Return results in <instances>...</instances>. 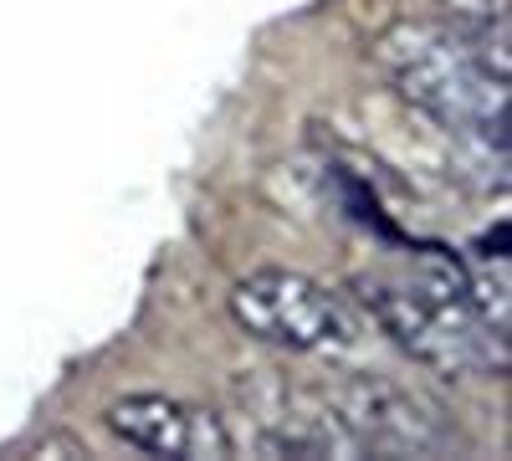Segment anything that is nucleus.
Here are the masks:
<instances>
[{
    "instance_id": "obj_1",
    "label": "nucleus",
    "mask_w": 512,
    "mask_h": 461,
    "mask_svg": "<svg viewBox=\"0 0 512 461\" xmlns=\"http://www.w3.org/2000/svg\"><path fill=\"white\" fill-rule=\"evenodd\" d=\"M390 88L456 139L507 149V52L456 21H395L374 41Z\"/></svg>"
},
{
    "instance_id": "obj_2",
    "label": "nucleus",
    "mask_w": 512,
    "mask_h": 461,
    "mask_svg": "<svg viewBox=\"0 0 512 461\" xmlns=\"http://www.w3.org/2000/svg\"><path fill=\"white\" fill-rule=\"evenodd\" d=\"M369 318L390 339L441 374H487L507 364V339L466 298V267L425 246L410 277H359Z\"/></svg>"
},
{
    "instance_id": "obj_3",
    "label": "nucleus",
    "mask_w": 512,
    "mask_h": 461,
    "mask_svg": "<svg viewBox=\"0 0 512 461\" xmlns=\"http://www.w3.org/2000/svg\"><path fill=\"white\" fill-rule=\"evenodd\" d=\"M231 318L262 344L297 354H344L359 344V318L338 292L318 287L303 272H256L236 282Z\"/></svg>"
},
{
    "instance_id": "obj_4",
    "label": "nucleus",
    "mask_w": 512,
    "mask_h": 461,
    "mask_svg": "<svg viewBox=\"0 0 512 461\" xmlns=\"http://www.w3.org/2000/svg\"><path fill=\"white\" fill-rule=\"evenodd\" d=\"M338 426L349 431L354 451H379V456H436L451 446V431L441 410L420 390H405L379 374H349L318 390Z\"/></svg>"
},
{
    "instance_id": "obj_5",
    "label": "nucleus",
    "mask_w": 512,
    "mask_h": 461,
    "mask_svg": "<svg viewBox=\"0 0 512 461\" xmlns=\"http://www.w3.org/2000/svg\"><path fill=\"white\" fill-rule=\"evenodd\" d=\"M108 426L118 441L149 456H175V461H221L236 451L231 426L216 410H200L169 395H123L108 410Z\"/></svg>"
},
{
    "instance_id": "obj_6",
    "label": "nucleus",
    "mask_w": 512,
    "mask_h": 461,
    "mask_svg": "<svg viewBox=\"0 0 512 461\" xmlns=\"http://www.w3.org/2000/svg\"><path fill=\"white\" fill-rule=\"evenodd\" d=\"M446 21L472 31L487 47L507 52V0H446Z\"/></svg>"
}]
</instances>
